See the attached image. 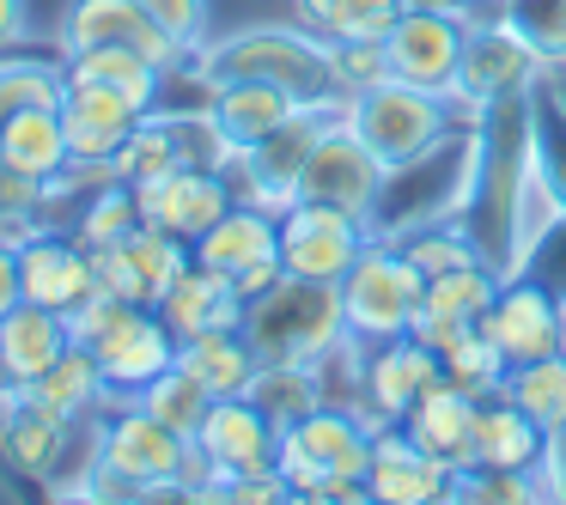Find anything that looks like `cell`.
<instances>
[{"label": "cell", "mask_w": 566, "mask_h": 505, "mask_svg": "<svg viewBox=\"0 0 566 505\" xmlns=\"http://www.w3.org/2000/svg\"><path fill=\"white\" fill-rule=\"evenodd\" d=\"M396 427H402L420 451H432L439 463H451L457 475H463L469 469V439H475V396L457 390L451 378H439V383L420 390V402L408 408Z\"/></svg>", "instance_id": "cell-23"}, {"label": "cell", "mask_w": 566, "mask_h": 505, "mask_svg": "<svg viewBox=\"0 0 566 505\" xmlns=\"http://www.w3.org/2000/svg\"><path fill=\"white\" fill-rule=\"evenodd\" d=\"M177 140H171V123L165 116H140L135 123V135L123 140V152H116V177H123L128 189L135 183H147V177H165V171H177Z\"/></svg>", "instance_id": "cell-39"}, {"label": "cell", "mask_w": 566, "mask_h": 505, "mask_svg": "<svg viewBox=\"0 0 566 505\" xmlns=\"http://www.w3.org/2000/svg\"><path fill=\"white\" fill-rule=\"evenodd\" d=\"M177 366L196 383H208V396H244L262 359H256V347L244 341V329H220V335L177 341Z\"/></svg>", "instance_id": "cell-28"}, {"label": "cell", "mask_w": 566, "mask_h": 505, "mask_svg": "<svg viewBox=\"0 0 566 505\" xmlns=\"http://www.w3.org/2000/svg\"><path fill=\"white\" fill-rule=\"evenodd\" d=\"M500 19L542 55V67H566V0H500Z\"/></svg>", "instance_id": "cell-38"}, {"label": "cell", "mask_w": 566, "mask_h": 505, "mask_svg": "<svg viewBox=\"0 0 566 505\" xmlns=\"http://www.w3.org/2000/svg\"><path fill=\"white\" fill-rule=\"evenodd\" d=\"M232 201H238L232 196V177H226V171H196V165H177V171H165V177L135 183L140 220L159 225V232H171V238H184L189 250H196V238L208 232Z\"/></svg>", "instance_id": "cell-11"}, {"label": "cell", "mask_w": 566, "mask_h": 505, "mask_svg": "<svg viewBox=\"0 0 566 505\" xmlns=\"http://www.w3.org/2000/svg\"><path fill=\"white\" fill-rule=\"evenodd\" d=\"M366 244L371 232L359 213L323 208V201H293L281 213V269L298 281H342Z\"/></svg>", "instance_id": "cell-8"}, {"label": "cell", "mask_w": 566, "mask_h": 505, "mask_svg": "<svg viewBox=\"0 0 566 505\" xmlns=\"http://www.w3.org/2000/svg\"><path fill=\"white\" fill-rule=\"evenodd\" d=\"M366 499L378 505H439L457 499V469L439 463L432 451H420L402 427H378L366 463Z\"/></svg>", "instance_id": "cell-17"}, {"label": "cell", "mask_w": 566, "mask_h": 505, "mask_svg": "<svg viewBox=\"0 0 566 505\" xmlns=\"http://www.w3.org/2000/svg\"><path fill=\"white\" fill-rule=\"evenodd\" d=\"M201 80H269V86L293 92L305 104H335V62H329V38L305 25H250L232 31L226 43L201 50Z\"/></svg>", "instance_id": "cell-3"}, {"label": "cell", "mask_w": 566, "mask_h": 505, "mask_svg": "<svg viewBox=\"0 0 566 505\" xmlns=\"http://www.w3.org/2000/svg\"><path fill=\"white\" fill-rule=\"evenodd\" d=\"M19 244H7V238H0V317H7V311L19 305Z\"/></svg>", "instance_id": "cell-50"}, {"label": "cell", "mask_w": 566, "mask_h": 505, "mask_svg": "<svg viewBox=\"0 0 566 505\" xmlns=\"http://www.w3.org/2000/svg\"><path fill=\"white\" fill-rule=\"evenodd\" d=\"M560 354H566V293H560Z\"/></svg>", "instance_id": "cell-53"}, {"label": "cell", "mask_w": 566, "mask_h": 505, "mask_svg": "<svg viewBox=\"0 0 566 505\" xmlns=\"http://www.w3.org/2000/svg\"><path fill=\"white\" fill-rule=\"evenodd\" d=\"M536 475H542V493L566 505V427H554V432H548V444H542V463H536Z\"/></svg>", "instance_id": "cell-47"}, {"label": "cell", "mask_w": 566, "mask_h": 505, "mask_svg": "<svg viewBox=\"0 0 566 505\" xmlns=\"http://www.w3.org/2000/svg\"><path fill=\"white\" fill-rule=\"evenodd\" d=\"M475 329V323H463V317H444V311H415V323H408V335L415 341H427L432 354H451L463 335Z\"/></svg>", "instance_id": "cell-46"}, {"label": "cell", "mask_w": 566, "mask_h": 505, "mask_svg": "<svg viewBox=\"0 0 566 505\" xmlns=\"http://www.w3.org/2000/svg\"><path fill=\"white\" fill-rule=\"evenodd\" d=\"M481 7H488V19H493V13H500V0H481Z\"/></svg>", "instance_id": "cell-55"}, {"label": "cell", "mask_w": 566, "mask_h": 505, "mask_svg": "<svg viewBox=\"0 0 566 505\" xmlns=\"http://www.w3.org/2000/svg\"><path fill=\"white\" fill-rule=\"evenodd\" d=\"M244 341L262 366H311L335 341H347L342 281H298L281 274L262 298L244 305Z\"/></svg>", "instance_id": "cell-4"}, {"label": "cell", "mask_w": 566, "mask_h": 505, "mask_svg": "<svg viewBox=\"0 0 566 505\" xmlns=\"http://www.w3.org/2000/svg\"><path fill=\"white\" fill-rule=\"evenodd\" d=\"M475 111H488V104L463 98V92L408 86V80H378V86L354 92V98L342 104L347 128H354V135L378 152L384 171L427 159L439 140L457 135V116H475Z\"/></svg>", "instance_id": "cell-2"}, {"label": "cell", "mask_w": 566, "mask_h": 505, "mask_svg": "<svg viewBox=\"0 0 566 505\" xmlns=\"http://www.w3.org/2000/svg\"><path fill=\"white\" fill-rule=\"evenodd\" d=\"M542 55L530 50L524 38H517L512 25H505L500 13L493 19H475L463 38V67H457V86L463 98L475 104H500V98H524V86L536 80Z\"/></svg>", "instance_id": "cell-14"}, {"label": "cell", "mask_w": 566, "mask_h": 505, "mask_svg": "<svg viewBox=\"0 0 566 505\" xmlns=\"http://www.w3.org/2000/svg\"><path fill=\"white\" fill-rule=\"evenodd\" d=\"M67 317L50 305H31V298H19L7 317H0V366H7V378L19 383H38L43 371L55 366V359L67 354Z\"/></svg>", "instance_id": "cell-25"}, {"label": "cell", "mask_w": 566, "mask_h": 505, "mask_svg": "<svg viewBox=\"0 0 566 505\" xmlns=\"http://www.w3.org/2000/svg\"><path fill=\"white\" fill-rule=\"evenodd\" d=\"M135 402L147 408L153 420H165L171 432H184V439H196V427L208 420L213 396H208V383H196L184 366H171V371H159V378H153L147 390H135Z\"/></svg>", "instance_id": "cell-35"}, {"label": "cell", "mask_w": 566, "mask_h": 505, "mask_svg": "<svg viewBox=\"0 0 566 505\" xmlns=\"http://www.w3.org/2000/svg\"><path fill=\"white\" fill-rule=\"evenodd\" d=\"M43 208V177L19 171L13 159H0V213L7 220H38Z\"/></svg>", "instance_id": "cell-45"}, {"label": "cell", "mask_w": 566, "mask_h": 505, "mask_svg": "<svg viewBox=\"0 0 566 505\" xmlns=\"http://www.w3.org/2000/svg\"><path fill=\"white\" fill-rule=\"evenodd\" d=\"M548 432L512 402V396H488L475 402V439H469V469H536ZM463 469V475H469Z\"/></svg>", "instance_id": "cell-24"}, {"label": "cell", "mask_w": 566, "mask_h": 505, "mask_svg": "<svg viewBox=\"0 0 566 505\" xmlns=\"http://www.w3.org/2000/svg\"><path fill=\"white\" fill-rule=\"evenodd\" d=\"M463 38H469V19L402 7V19H396L390 38H384L390 80H408V86H427V92H451L457 67H463Z\"/></svg>", "instance_id": "cell-10"}, {"label": "cell", "mask_w": 566, "mask_h": 505, "mask_svg": "<svg viewBox=\"0 0 566 505\" xmlns=\"http://www.w3.org/2000/svg\"><path fill=\"white\" fill-rule=\"evenodd\" d=\"M62 55H80V50H140L147 62H159L171 74L184 62L171 38L140 13V0H74L62 13V31H55Z\"/></svg>", "instance_id": "cell-12"}, {"label": "cell", "mask_w": 566, "mask_h": 505, "mask_svg": "<svg viewBox=\"0 0 566 505\" xmlns=\"http://www.w3.org/2000/svg\"><path fill=\"white\" fill-rule=\"evenodd\" d=\"M111 414H104V444H98V463L111 475H123L128 487L147 499V493H184L196 499V481H213L208 456L196 451V439L171 432L165 420H153L135 396H111Z\"/></svg>", "instance_id": "cell-5"}, {"label": "cell", "mask_w": 566, "mask_h": 505, "mask_svg": "<svg viewBox=\"0 0 566 505\" xmlns=\"http://www.w3.org/2000/svg\"><path fill=\"white\" fill-rule=\"evenodd\" d=\"M19 293L67 317L92 293V250H80L67 232H31L19 244Z\"/></svg>", "instance_id": "cell-19"}, {"label": "cell", "mask_w": 566, "mask_h": 505, "mask_svg": "<svg viewBox=\"0 0 566 505\" xmlns=\"http://www.w3.org/2000/svg\"><path fill=\"white\" fill-rule=\"evenodd\" d=\"M505 396L536 420L542 432L566 427V354H542L505 371Z\"/></svg>", "instance_id": "cell-30"}, {"label": "cell", "mask_w": 566, "mask_h": 505, "mask_svg": "<svg viewBox=\"0 0 566 505\" xmlns=\"http://www.w3.org/2000/svg\"><path fill=\"white\" fill-rule=\"evenodd\" d=\"M19 390L43 396V402L62 408L67 420H86V414H98V408L111 402V383H104L98 354H92V347H80V341H67V354L55 359L38 383H19Z\"/></svg>", "instance_id": "cell-29"}, {"label": "cell", "mask_w": 566, "mask_h": 505, "mask_svg": "<svg viewBox=\"0 0 566 505\" xmlns=\"http://www.w3.org/2000/svg\"><path fill=\"white\" fill-rule=\"evenodd\" d=\"M505 274H493L488 262H463V269H444L432 274L427 286H420V311H444V317H463V323H481L493 305V293H500Z\"/></svg>", "instance_id": "cell-31"}, {"label": "cell", "mask_w": 566, "mask_h": 505, "mask_svg": "<svg viewBox=\"0 0 566 505\" xmlns=\"http://www.w3.org/2000/svg\"><path fill=\"white\" fill-rule=\"evenodd\" d=\"M67 74H80V80H104V86L128 92V98H140V104L153 111V104H159V80H165V67H159V62H147L140 50H80V55H67Z\"/></svg>", "instance_id": "cell-34"}, {"label": "cell", "mask_w": 566, "mask_h": 505, "mask_svg": "<svg viewBox=\"0 0 566 505\" xmlns=\"http://www.w3.org/2000/svg\"><path fill=\"white\" fill-rule=\"evenodd\" d=\"M0 159H13L19 171L31 177H62L67 171V128H62V104H19V111H7V123H0Z\"/></svg>", "instance_id": "cell-27"}, {"label": "cell", "mask_w": 566, "mask_h": 505, "mask_svg": "<svg viewBox=\"0 0 566 505\" xmlns=\"http://www.w3.org/2000/svg\"><path fill=\"white\" fill-rule=\"evenodd\" d=\"M250 402L262 408V414L274 420V427H293V420H305L311 408L323 402V390H317V371L311 366H256V378H250Z\"/></svg>", "instance_id": "cell-33"}, {"label": "cell", "mask_w": 566, "mask_h": 505, "mask_svg": "<svg viewBox=\"0 0 566 505\" xmlns=\"http://www.w3.org/2000/svg\"><path fill=\"white\" fill-rule=\"evenodd\" d=\"M67 432H74V420H67L62 408H50L43 396H31V390L0 396V451H7V463H13L19 475H31V481L50 475L62 444H67Z\"/></svg>", "instance_id": "cell-20"}, {"label": "cell", "mask_w": 566, "mask_h": 505, "mask_svg": "<svg viewBox=\"0 0 566 505\" xmlns=\"http://www.w3.org/2000/svg\"><path fill=\"white\" fill-rule=\"evenodd\" d=\"M371 427L359 408L317 402L305 420L281 432V481L293 487V499H366V463H371Z\"/></svg>", "instance_id": "cell-1"}, {"label": "cell", "mask_w": 566, "mask_h": 505, "mask_svg": "<svg viewBox=\"0 0 566 505\" xmlns=\"http://www.w3.org/2000/svg\"><path fill=\"white\" fill-rule=\"evenodd\" d=\"M408 7H427V13H451V19H469V25H475V19H488V7H481V0H408Z\"/></svg>", "instance_id": "cell-52"}, {"label": "cell", "mask_w": 566, "mask_h": 505, "mask_svg": "<svg viewBox=\"0 0 566 505\" xmlns=\"http://www.w3.org/2000/svg\"><path fill=\"white\" fill-rule=\"evenodd\" d=\"M439 378H444V366H439V354H432L427 341H415V335H390V341L366 347L359 414H366L371 427H396V420L420 402V390L439 383Z\"/></svg>", "instance_id": "cell-13"}, {"label": "cell", "mask_w": 566, "mask_h": 505, "mask_svg": "<svg viewBox=\"0 0 566 505\" xmlns=\"http://www.w3.org/2000/svg\"><path fill=\"white\" fill-rule=\"evenodd\" d=\"M439 366H444V378H451L457 390H469L475 402H488V396L505 390V371H512V359H505L500 347H493V335L475 323V329H469L463 341L451 347V354H439Z\"/></svg>", "instance_id": "cell-36"}, {"label": "cell", "mask_w": 566, "mask_h": 505, "mask_svg": "<svg viewBox=\"0 0 566 505\" xmlns=\"http://www.w3.org/2000/svg\"><path fill=\"white\" fill-rule=\"evenodd\" d=\"M408 0H335V19H329V38L335 43H384L390 25L402 19Z\"/></svg>", "instance_id": "cell-40"}, {"label": "cell", "mask_w": 566, "mask_h": 505, "mask_svg": "<svg viewBox=\"0 0 566 505\" xmlns=\"http://www.w3.org/2000/svg\"><path fill=\"white\" fill-rule=\"evenodd\" d=\"M92 286H98V293L128 298V305H147V293H140V274H135V262H128L123 244L92 250Z\"/></svg>", "instance_id": "cell-44"}, {"label": "cell", "mask_w": 566, "mask_h": 505, "mask_svg": "<svg viewBox=\"0 0 566 505\" xmlns=\"http://www.w3.org/2000/svg\"><path fill=\"white\" fill-rule=\"evenodd\" d=\"M274 250H281V220H274L269 208H256V201H232V208L196 238V262L213 274H226V281H232L238 269H250V262L274 256Z\"/></svg>", "instance_id": "cell-26"}, {"label": "cell", "mask_w": 566, "mask_h": 505, "mask_svg": "<svg viewBox=\"0 0 566 505\" xmlns=\"http://www.w3.org/2000/svg\"><path fill=\"white\" fill-rule=\"evenodd\" d=\"M123 250H128V262H135V274H140V293H147V305H159V298L177 286V274L196 262V250H189L184 238L159 232V225H147V220H140L135 232L123 238Z\"/></svg>", "instance_id": "cell-32"}, {"label": "cell", "mask_w": 566, "mask_h": 505, "mask_svg": "<svg viewBox=\"0 0 566 505\" xmlns=\"http://www.w3.org/2000/svg\"><path fill=\"white\" fill-rule=\"evenodd\" d=\"M481 329L493 335V347H500L512 366L560 354V293H548V286L530 281V274H505L493 305H488V317H481Z\"/></svg>", "instance_id": "cell-16"}, {"label": "cell", "mask_w": 566, "mask_h": 505, "mask_svg": "<svg viewBox=\"0 0 566 505\" xmlns=\"http://www.w3.org/2000/svg\"><path fill=\"white\" fill-rule=\"evenodd\" d=\"M25 38H31V7L25 0H0V55L19 50Z\"/></svg>", "instance_id": "cell-49"}, {"label": "cell", "mask_w": 566, "mask_h": 505, "mask_svg": "<svg viewBox=\"0 0 566 505\" xmlns=\"http://www.w3.org/2000/svg\"><path fill=\"white\" fill-rule=\"evenodd\" d=\"M7 390H13V378H7V366H0V396H7Z\"/></svg>", "instance_id": "cell-54"}, {"label": "cell", "mask_w": 566, "mask_h": 505, "mask_svg": "<svg viewBox=\"0 0 566 505\" xmlns=\"http://www.w3.org/2000/svg\"><path fill=\"white\" fill-rule=\"evenodd\" d=\"M128 311H140V305H128V298H116V293H98V286H92V293L80 298L74 311H67V335H74L80 347H98L104 335H111L116 323L128 317Z\"/></svg>", "instance_id": "cell-43"}, {"label": "cell", "mask_w": 566, "mask_h": 505, "mask_svg": "<svg viewBox=\"0 0 566 505\" xmlns=\"http://www.w3.org/2000/svg\"><path fill=\"white\" fill-rule=\"evenodd\" d=\"M140 225V208H135V189L128 183H104L92 189V201H80V220H74V244L80 250H104V244H123L128 232Z\"/></svg>", "instance_id": "cell-37"}, {"label": "cell", "mask_w": 566, "mask_h": 505, "mask_svg": "<svg viewBox=\"0 0 566 505\" xmlns=\"http://www.w3.org/2000/svg\"><path fill=\"white\" fill-rule=\"evenodd\" d=\"M329 62H335V86H342V98H354V92L390 80L384 43H335V38H329Z\"/></svg>", "instance_id": "cell-42"}, {"label": "cell", "mask_w": 566, "mask_h": 505, "mask_svg": "<svg viewBox=\"0 0 566 505\" xmlns=\"http://www.w3.org/2000/svg\"><path fill=\"white\" fill-rule=\"evenodd\" d=\"M298 7V25L317 31V38H329V19H335V0H293Z\"/></svg>", "instance_id": "cell-51"}, {"label": "cell", "mask_w": 566, "mask_h": 505, "mask_svg": "<svg viewBox=\"0 0 566 505\" xmlns=\"http://www.w3.org/2000/svg\"><path fill=\"white\" fill-rule=\"evenodd\" d=\"M378 189H384L378 152L347 128V116H335V123L323 128V140L311 147L305 171H298V201H323V208H342V213H359V220H366Z\"/></svg>", "instance_id": "cell-9"}, {"label": "cell", "mask_w": 566, "mask_h": 505, "mask_svg": "<svg viewBox=\"0 0 566 505\" xmlns=\"http://www.w3.org/2000/svg\"><path fill=\"white\" fill-rule=\"evenodd\" d=\"M196 451L213 469V499H226V487L244 475H269L281 456V427L262 414L250 396H213L208 420L196 427Z\"/></svg>", "instance_id": "cell-7"}, {"label": "cell", "mask_w": 566, "mask_h": 505, "mask_svg": "<svg viewBox=\"0 0 566 505\" xmlns=\"http://www.w3.org/2000/svg\"><path fill=\"white\" fill-rule=\"evenodd\" d=\"M298 104L305 98L269 86V80H213L208 86V116H213V128L226 135L232 152H250L262 135H274Z\"/></svg>", "instance_id": "cell-22"}, {"label": "cell", "mask_w": 566, "mask_h": 505, "mask_svg": "<svg viewBox=\"0 0 566 505\" xmlns=\"http://www.w3.org/2000/svg\"><path fill=\"white\" fill-rule=\"evenodd\" d=\"M140 116H147V104L128 98V92L104 86V80L62 74V128H67V152L74 159H86V165L116 159Z\"/></svg>", "instance_id": "cell-15"}, {"label": "cell", "mask_w": 566, "mask_h": 505, "mask_svg": "<svg viewBox=\"0 0 566 505\" xmlns=\"http://www.w3.org/2000/svg\"><path fill=\"white\" fill-rule=\"evenodd\" d=\"M92 354H98V366H104L111 396H135V390H147L159 371L177 366V335L165 329V317L153 305H140V311H128Z\"/></svg>", "instance_id": "cell-18"}, {"label": "cell", "mask_w": 566, "mask_h": 505, "mask_svg": "<svg viewBox=\"0 0 566 505\" xmlns=\"http://www.w3.org/2000/svg\"><path fill=\"white\" fill-rule=\"evenodd\" d=\"M281 274H286V269H281V250H274V256H262V262H250V269H238L232 286H238V298L250 305V298H262L274 281H281Z\"/></svg>", "instance_id": "cell-48"}, {"label": "cell", "mask_w": 566, "mask_h": 505, "mask_svg": "<svg viewBox=\"0 0 566 505\" xmlns=\"http://www.w3.org/2000/svg\"><path fill=\"white\" fill-rule=\"evenodd\" d=\"M420 286H427V274L408 262V250L390 244V238H371V244L359 250V262L342 274L347 335L366 341V347L390 341V335H408V323H415V311H420Z\"/></svg>", "instance_id": "cell-6"}, {"label": "cell", "mask_w": 566, "mask_h": 505, "mask_svg": "<svg viewBox=\"0 0 566 505\" xmlns=\"http://www.w3.org/2000/svg\"><path fill=\"white\" fill-rule=\"evenodd\" d=\"M153 311L165 317V329H171L177 341L220 335V329H244V298H238V286L226 281V274L201 269V262H189V269L177 274V286Z\"/></svg>", "instance_id": "cell-21"}, {"label": "cell", "mask_w": 566, "mask_h": 505, "mask_svg": "<svg viewBox=\"0 0 566 505\" xmlns=\"http://www.w3.org/2000/svg\"><path fill=\"white\" fill-rule=\"evenodd\" d=\"M140 13H147L184 55L208 50V0H140Z\"/></svg>", "instance_id": "cell-41"}]
</instances>
